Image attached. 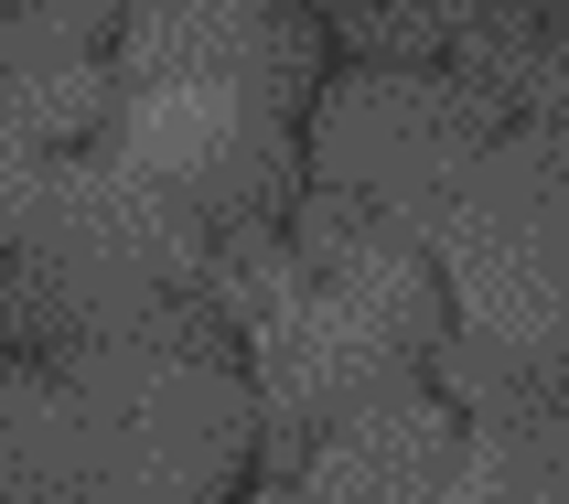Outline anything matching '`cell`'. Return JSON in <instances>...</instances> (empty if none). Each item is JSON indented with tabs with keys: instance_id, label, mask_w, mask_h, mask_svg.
<instances>
[{
	"instance_id": "cell-1",
	"label": "cell",
	"mask_w": 569,
	"mask_h": 504,
	"mask_svg": "<svg viewBox=\"0 0 569 504\" xmlns=\"http://www.w3.org/2000/svg\"><path fill=\"white\" fill-rule=\"evenodd\" d=\"M451 344V290L430 269V248L387 236V248H355L333 269H301V280L248 322V365H258V419L280 451H312L333 419L377 409V397H409L419 365Z\"/></svg>"
},
{
	"instance_id": "cell-2",
	"label": "cell",
	"mask_w": 569,
	"mask_h": 504,
	"mask_svg": "<svg viewBox=\"0 0 569 504\" xmlns=\"http://www.w3.org/2000/svg\"><path fill=\"white\" fill-rule=\"evenodd\" d=\"M419 248L473 344L569 365V129H506L483 161H462Z\"/></svg>"
},
{
	"instance_id": "cell-3",
	"label": "cell",
	"mask_w": 569,
	"mask_h": 504,
	"mask_svg": "<svg viewBox=\"0 0 569 504\" xmlns=\"http://www.w3.org/2000/svg\"><path fill=\"white\" fill-rule=\"evenodd\" d=\"M204 248H216V225L108 151H64L32 193L22 236H11V258L54 290L76 344H119L161 301H183L204 280Z\"/></svg>"
},
{
	"instance_id": "cell-4",
	"label": "cell",
	"mask_w": 569,
	"mask_h": 504,
	"mask_svg": "<svg viewBox=\"0 0 569 504\" xmlns=\"http://www.w3.org/2000/svg\"><path fill=\"white\" fill-rule=\"evenodd\" d=\"M506 140V108L451 64H345L301 119V193H345L419 248V225L462 183V161Z\"/></svg>"
},
{
	"instance_id": "cell-5",
	"label": "cell",
	"mask_w": 569,
	"mask_h": 504,
	"mask_svg": "<svg viewBox=\"0 0 569 504\" xmlns=\"http://www.w3.org/2000/svg\"><path fill=\"white\" fill-rule=\"evenodd\" d=\"M451 462H462V409L409 386L322 430L301 462V504H441Z\"/></svg>"
},
{
	"instance_id": "cell-6",
	"label": "cell",
	"mask_w": 569,
	"mask_h": 504,
	"mask_svg": "<svg viewBox=\"0 0 569 504\" xmlns=\"http://www.w3.org/2000/svg\"><path fill=\"white\" fill-rule=\"evenodd\" d=\"M54 140L32 129V108L11 87H0V258H11V236H22V215H32V193H43V172H54Z\"/></svg>"
},
{
	"instance_id": "cell-7",
	"label": "cell",
	"mask_w": 569,
	"mask_h": 504,
	"mask_svg": "<svg viewBox=\"0 0 569 504\" xmlns=\"http://www.w3.org/2000/svg\"><path fill=\"white\" fill-rule=\"evenodd\" d=\"M248 504H301V483H269V494H248Z\"/></svg>"
},
{
	"instance_id": "cell-8",
	"label": "cell",
	"mask_w": 569,
	"mask_h": 504,
	"mask_svg": "<svg viewBox=\"0 0 569 504\" xmlns=\"http://www.w3.org/2000/svg\"><path fill=\"white\" fill-rule=\"evenodd\" d=\"M548 22H559V43H569V0H548Z\"/></svg>"
}]
</instances>
